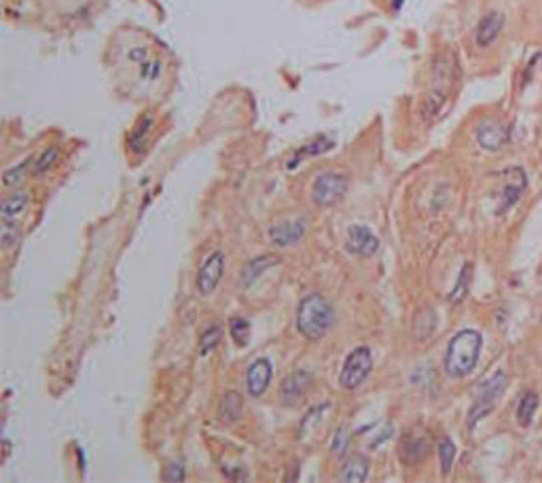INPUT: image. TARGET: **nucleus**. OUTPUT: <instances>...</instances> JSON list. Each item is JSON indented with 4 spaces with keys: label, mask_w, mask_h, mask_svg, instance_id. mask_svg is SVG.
<instances>
[{
    "label": "nucleus",
    "mask_w": 542,
    "mask_h": 483,
    "mask_svg": "<svg viewBox=\"0 0 542 483\" xmlns=\"http://www.w3.org/2000/svg\"><path fill=\"white\" fill-rule=\"evenodd\" d=\"M481 346H483V337L477 331L464 329V331L455 333L449 341L447 354H445L447 375L449 377H466L469 373H473L479 363Z\"/></svg>",
    "instance_id": "1"
},
{
    "label": "nucleus",
    "mask_w": 542,
    "mask_h": 483,
    "mask_svg": "<svg viewBox=\"0 0 542 483\" xmlns=\"http://www.w3.org/2000/svg\"><path fill=\"white\" fill-rule=\"evenodd\" d=\"M335 322V310L322 295H307L297 310V329L299 333L309 339H322Z\"/></svg>",
    "instance_id": "2"
},
{
    "label": "nucleus",
    "mask_w": 542,
    "mask_h": 483,
    "mask_svg": "<svg viewBox=\"0 0 542 483\" xmlns=\"http://www.w3.org/2000/svg\"><path fill=\"white\" fill-rule=\"evenodd\" d=\"M371 371H373L371 348L360 346V348H356L348 354L345 363L341 367V373H339V386L343 390H356L366 382Z\"/></svg>",
    "instance_id": "3"
},
{
    "label": "nucleus",
    "mask_w": 542,
    "mask_h": 483,
    "mask_svg": "<svg viewBox=\"0 0 542 483\" xmlns=\"http://www.w3.org/2000/svg\"><path fill=\"white\" fill-rule=\"evenodd\" d=\"M506 388V375L502 371H498L496 375H492L487 382H483L477 390V396H475V403L471 407V413H469V426L473 428L481 418H485L487 413L496 407L498 398L502 396Z\"/></svg>",
    "instance_id": "4"
},
{
    "label": "nucleus",
    "mask_w": 542,
    "mask_h": 483,
    "mask_svg": "<svg viewBox=\"0 0 542 483\" xmlns=\"http://www.w3.org/2000/svg\"><path fill=\"white\" fill-rule=\"evenodd\" d=\"M348 176L343 172H322L312 185V201L320 208L335 206L348 191Z\"/></svg>",
    "instance_id": "5"
},
{
    "label": "nucleus",
    "mask_w": 542,
    "mask_h": 483,
    "mask_svg": "<svg viewBox=\"0 0 542 483\" xmlns=\"http://www.w3.org/2000/svg\"><path fill=\"white\" fill-rule=\"evenodd\" d=\"M224 273V254L222 250H214L201 263L197 271V291L199 295H212Z\"/></svg>",
    "instance_id": "6"
},
{
    "label": "nucleus",
    "mask_w": 542,
    "mask_h": 483,
    "mask_svg": "<svg viewBox=\"0 0 542 483\" xmlns=\"http://www.w3.org/2000/svg\"><path fill=\"white\" fill-rule=\"evenodd\" d=\"M348 250L358 257H373L379 250V240L366 225H352L348 229Z\"/></svg>",
    "instance_id": "7"
},
{
    "label": "nucleus",
    "mask_w": 542,
    "mask_h": 483,
    "mask_svg": "<svg viewBox=\"0 0 542 483\" xmlns=\"http://www.w3.org/2000/svg\"><path fill=\"white\" fill-rule=\"evenodd\" d=\"M508 140V129L498 119H485L477 125V143L485 151H498Z\"/></svg>",
    "instance_id": "8"
},
{
    "label": "nucleus",
    "mask_w": 542,
    "mask_h": 483,
    "mask_svg": "<svg viewBox=\"0 0 542 483\" xmlns=\"http://www.w3.org/2000/svg\"><path fill=\"white\" fill-rule=\"evenodd\" d=\"M271 375H273L271 363L267 359H257L246 371V388L250 396H263L271 384Z\"/></svg>",
    "instance_id": "9"
},
{
    "label": "nucleus",
    "mask_w": 542,
    "mask_h": 483,
    "mask_svg": "<svg viewBox=\"0 0 542 483\" xmlns=\"http://www.w3.org/2000/svg\"><path fill=\"white\" fill-rule=\"evenodd\" d=\"M305 221L303 219H297V221H288V223H280L276 227L269 229V240L276 244V246H292L297 242H301V238L305 236Z\"/></svg>",
    "instance_id": "10"
},
{
    "label": "nucleus",
    "mask_w": 542,
    "mask_h": 483,
    "mask_svg": "<svg viewBox=\"0 0 542 483\" xmlns=\"http://www.w3.org/2000/svg\"><path fill=\"white\" fill-rule=\"evenodd\" d=\"M502 26H504V17H502V13H498V11H490L487 15H483V20H481V22H479V26H477V32H475V36H477V45H479V47H490V45L500 36Z\"/></svg>",
    "instance_id": "11"
},
{
    "label": "nucleus",
    "mask_w": 542,
    "mask_h": 483,
    "mask_svg": "<svg viewBox=\"0 0 542 483\" xmlns=\"http://www.w3.org/2000/svg\"><path fill=\"white\" fill-rule=\"evenodd\" d=\"M242 409H244V396L238 390H229L222 396L218 418H220V422L224 426H231V424H236L242 418Z\"/></svg>",
    "instance_id": "12"
},
{
    "label": "nucleus",
    "mask_w": 542,
    "mask_h": 483,
    "mask_svg": "<svg viewBox=\"0 0 542 483\" xmlns=\"http://www.w3.org/2000/svg\"><path fill=\"white\" fill-rule=\"evenodd\" d=\"M278 263H280V259H278L276 254H261V257L250 259V261L244 265V269H242V284H244V287L255 284L257 278H261V275H263L267 269H271V267L278 265Z\"/></svg>",
    "instance_id": "13"
},
{
    "label": "nucleus",
    "mask_w": 542,
    "mask_h": 483,
    "mask_svg": "<svg viewBox=\"0 0 542 483\" xmlns=\"http://www.w3.org/2000/svg\"><path fill=\"white\" fill-rule=\"evenodd\" d=\"M309 382H312V375H309L307 371H301V369L294 371L292 375H288V377L282 382V390H280L284 403L288 405V403H294L297 398H301V396L305 394Z\"/></svg>",
    "instance_id": "14"
},
{
    "label": "nucleus",
    "mask_w": 542,
    "mask_h": 483,
    "mask_svg": "<svg viewBox=\"0 0 542 483\" xmlns=\"http://www.w3.org/2000/svg\"><path fill=\"white\" fill-rule=\"evenodd\" d=\"M430 449V441L428 437H411L403 443V449H401V456H403V462L407 464H418L426 458Z\"/></svg>",
    "instance_id": "15"
},
{
    "label": "nucleus",
    "mask_w": 542,
    "mask_h": 483,
    "mask_svg": "<svg viewBox=\"0 0 542 483\" xmlns=\"http://www.w3.org/2000/svg\"><path fill=\"white\" fill-rule=\"evenodd\" d=\"M366 475H369V460L364 456L350 458L341 468V479L348 483H362L366 481Z\"/></svg>",
    "instance_id": "16"
},
{
    "label": "nucleus",
    "mask_w": 542,
    "mask_h": 483,
    "mask_svg": "<svg viewBox=\"0 0 542 483\" xmlns=\"http://www.w3.org/2000/svg\"><path fill=\"white\" fill-rule=\"evenodd\" d=\"M26 208H28V195L13 193L0 203V215H3V221H15L20 215H24Z\"/></svg>",
    "instance_id": "17"
},
{
    "label": "nucleus",
    "mask_w": 542,
    "mask_h": 483,
    "mask_svg": "<svg viewBox=\"0 0 542 483\" xmlns=\"http://www.w3.org/2000/svg\"><path fill=\"white\" fill-rule=\"evenodd\" d=\"M329 149H333V140H331V138H327V136H318V138H314V140L309 143L307 147H303V149H299V151H297V155H294V159L288 164V168H294L303 157L322 155V153H327Z\"/></svg>",
    "instance_id": "18"
},
{
    "label": "nucleus",
    "mask_w": 542,
    "mask_h": 483,
    "mask_svg": "<svg viewBox=\"0 0 542 483\" xmlns=\"http://www.w3.org/2000/svg\"><path fill=\"white\" fill-rule=\"evenodd\" d=\"M538 409V396L534 392H525L523 398L519 401V407H517V420L521 426H527L534 418V413Z\"/></svg>",
    "instance_id": "19"
},
{
    "label": "nucleus",
    "mask_w": 542,
    "mask_h": 483,
    "mask_svg": "<svg viewBox=\"0 0 542 483\" xmlns=\"http://www.w3.org/2000/svg\"><path fill=\"white\" fill-rule=\"evenodd\" d=\"M229 331H231V337H234V341H236L238 348H246V346H248V341H250V324H248V320H244V318H231Z\"/></svg>",
    "instance_id": "20"
},
{
    "label": "nucleus",
    "mask_w": 542,
    "mask_h": 483,
    "mask_svg": "<svg viewBox=\"0 0 542 483\" xmlns=\"http://www.w3.org/2000/svg\"><path fill=\"white\" fill-rule=\"evenodd\" d=\"M469 282H471V265H464V267H462V273H459V278H457V282H455V287H453V291L449 293V301H451V303H459L464 297H466V293H469Z\"/></svg>",
    "instance_id": "21"
},
{
    "label": "nucleus",
    "mask_w": 542,
    "mask_h": 483,
    "mask_svg": "<svg viewBox=\"0 0 542 483\" xmlns=\"http://www.w3.org/2000/svg\"><path fill=\"white\" fill-rule=\"evenodd\" d=\"M438 460H441V470L445 475L451 473V466H453V460H455V445L451 439H441L438 443Z\"/></svg>",
    "instance_id": "22"
},
{
    "label": "nucleus",
    "mask_w": 542,
    "mask_h": 483,
    "mask_svg": "<svg viewBox=\"0 0 542 483\" xmlns=\"http://www.w3.org/2000/svg\"><path fill=\"white\" fill-rule=\"evenodd\" d=\"M220 337H222V331L218 326H208L204 333H201V341H199V354L206 356L208 352H212L218 343H220Z\"/></svg>",
    "instance_id": "23"
},
{
    "label": "nucleus",
    "mask_w": 542,
    "mask_h": 483,
    "mask_svg": "<svg viewBox=\"0 0 542 483\" xmlns=\"http://www.w3.org/2000/svg\"><path fill=\"white\" fill-rule=\"evenodd\" d=\"M34 164V159L32 157H28L24 164H20V166H15V168H9L5 174H3V182L7 185V187H15V185H20L22 180H24V176H26V172H28V168Z\"/></svg>",
    "instance_id": "24"
},
{
    "label": "nucleus",
    "mask_w": 542,
    "mask_h": 483,
    "mask_svg": "<svg viewBox=\"0 0 542 483\" xmlns=\"http://www.w3.org/2000/svg\"><path fill=\"white\" fill-rule=\"evenodd\" d=\"M57 157H59V149H57V147L45 149V151L36 157V161H34V172H36V174H45L51 166H55Z\"/></svg>",
    "instance_id": "25"
},
{
    "label": "nucleus",
    "mask_w": 542,
    "mask_h": 483,
    "mask_svg": "<svg viewBox=\"0 0 542 483\" xmlns=\"http://www.w3.org/2000/svg\"><path fill=\"white\" fill-rule=\"evenodd\" d=\"M138 66H140V75H142L144 79H148V81L157 79L159 73H162V62H159V59H152L150 55H148L144 62H140Z\"/></svg>",
    "instance_id": "26"
},
{
    "label": "nucleus",
    "mask_w": 542,
    "mask_h": 483,
    "mask_svg": "<svg viewBox=\"0 0 542 483\" xmlns=\"http://www.w3.org/2000/svg\"><path fill=\"white\" fill-rule=\"evenodd\" d=\"M150 125H152V117H150V115H144V117L140 119V123L134 127V134H131V143H134L136 147H140V145L144 143V138H146V134H148Z\"/></svg>",
    "instance_id": "27"
},
{
    "label": "nucleus",
    "mask_w": 542,
    "mask_h": 483,
    "mask_svg": "<svg viewBox=\"0 0 542 483\" xmlns=\"http://www.w3.org/2000/svg\"><path fill=\"white\" fill-rule=\"evenodd\" d=\"M348 443H350V435H348L345 426H341V428L335 433V439H333V447H331V452H333L335 456H343V454H345Z\"/></svg>",
    "instance_id": "28"
},
{
    "label": "nucleus",
    "mask_w": 542,
    "mask_h": 483,
    "mask_svg": "<svg viewBox=\"0 0 542 483\" xmlns=\"http://www.w3.org/2000/svg\"><path fill=\"white\" fill-rule=\"evenodd\" d=\"M20 238V229L15 221H3V246H11V242H15Z\"/></svg>",
    "instance_id": "29"
},
{
    "label": "nucleus",
    "mask_w": 542,
    "mask_h": 483,
    "mask_svg": "<svg viewBox=\"0 0 542 483\" xmlns=\"http://www.w3.org/2000/svg\"><path fill=\"white\" fill-rule=\"evenodd\" d=\"M185 468H183V464H170L168 466V470H166V475H164V479L166 481H185Z\"/></svg>",
    "instance_id": "30"
},
{
    "label": "nucleus",
    "mask_w": 542,
    "mask_h": 483,
    "mask_svg": "<svg viewBox=\"0 0 542 483\" xmlns=\"http://www.w3.org/2000/svg\"><path fill=\"white\" fill-rule=\"evenodd\" d=\"M401 5H403V0H394V9H397V11L401 9Z\"/></svg>",
    "instance_id": "31"
}]
</instances>
